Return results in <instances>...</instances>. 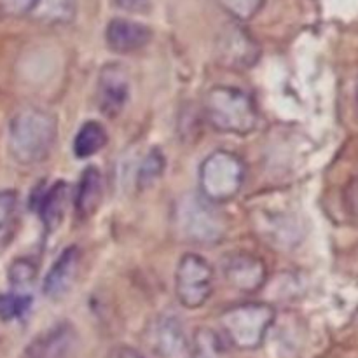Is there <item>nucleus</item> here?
Instances as JSON below:
<instances>
[{"instance_id":"1","label":"nucleus","mask_w":358,"mask_h":358,"mask_svg":"<svg viewBox=\"0 0 358 358\" xmlns=\"http://www.w3.org/2000/svg\"><path fill=\"white\" fill-rule=\"evenodd\" d=\"M58 124L51 112L23 107L10 117L7 147L16 163L30 166L44 161L55 147Z\"/></svg>"},{"instance_id":"2","label":"nucleus","mask_w":358,"mask_h":358,"mask_svg":"<svg viewBox=\"0 0 358 358\" xmlns=\"http://www.w3.org/2000/svg\"><path fill=\"white\" fill-rule=\"evenodd\" d=\"M205 119L213 129L229 135H248L259 124L254 98L236 86H213L203 101Z\"/></svg>"},{"instance_id":"3","label":"nucleus","mask_w":358,"mask_h":358,"mask_svg":"<svg viewBox=\"0 0 358 358\" xmlns=\"http://www.w3.org/2000/svg\"><path fill=\"white\" fill-rule=\"evenodd\" d=\"M276 311L268 303H241L220 315L222 334L234 348L252 352L261 348L273 327Z\"/></svg>"},{"instance_id":"4","label":"nucleus","mask_w":358,"mask_h":358,"mask_svg":"<svg viewBox=\"0 0 358 358\" xmlns=\"http://www.w3.org/2000/svg\"><path fill=\"white\" fill-rule=\"evenodd\" d=\"M247 177V166L231 150H213L199 166V191L213 205L227 203L240 194Z\"/></svg>"},{"instance_id":"5","label":"nucleus","mask_w":358,"mask_h":358,"mask_svg":"<svg viewBox=\"0 0 358 358\" xmlns=\"http://www.w3.org/2000/svg\"><path fill=\"white\" fill-rule=\"evenodd\" d=\"M177 226L194 245H217L227 233V222L217 205L201 194H187L177 205Z\"/></svg>"},{"instance_id":"6","label":"nucleus","mask_w":358,"mask_h":358,"mask_svg":"<svg viewBox=\"0 0 358 358\" xmlns=\"http://www.w3.org/2000/svg\"><path fill=\"white\" fill-rule=\"evenodd\" d=\"M215 273L212 264L199 254H185L175 271V294L187 310H198L212 297Z\"/></svg>"},{"instance_id":"7","label":"nucleus","mask_w":358,"mask_h":358,"mask_svg":"<svg viewBox=\"0 0 358 358\" xmlns=\"http://www.w3.org/2000/svg\"><path fill=\"white\" fill-rule=\"evenodd\" d=\"M217 63L231 70L252 69L261 58L257 41L240 24H229L217 37Z\"/></svg>"},{"instance_id":"8","label":"nucleus","mask_w":358,"mask_h":358,"mask_svg":"<svg viewBox=\"0 0 358 358\" xmlns=\"http://www.w3.org/2000/svg\"><path fill=\"white\" fill-rule=\"evenodd\" d=\"M145 343L157 358H191V339L177 317L161 315L147 327Z\"/></svg>"},{"instance_id":"9","label":"nucleus","mask_w":358,"mask_h":358,"mask_svg":"<svg viewBox=\"0 0 358 358\" xmlns=\"http://www.w3.org/2000/svg\"><path fill=\"white\" fill-rule=\"evenodd\" d=\"M129 101V77L119 63H110L100 70L96 83V103L103 115L114 119Z\"/></svg>"},{"instance_id":"10","label":"nucleus","mask_w":358,"mask_h":358,"mask_svg":"<svg viewBox=\"0 0 358 358\" xmlns=\"http://www.w3.org/2000/svg\"><path fill=\"white\" fill-rule=\"evenodd\" d=\"M224 276L234 290L243 294H255L268 280V266L261 257L248 252H236L224 259Z\"/></svg>"},{"instance_id":"11","label":"nucleus","mask_w":358,"mask_h":358,"mask_svg":"<svg viewBox=\"0 0 358 358\" xmlns=\"http://www.w3.org/2000/svg\"><path fill=\"white\" fill-rule=\"evenodd\" d=\"M77 343V332L70 322H58L37 336L27 350L23 358H69Z\"/></svg>"},{"instance_id":"12","label":"nucleus","mask_w":358,"mask_h":358,"mask_svg":"<svg viewBox=\"0 0 358 358\" xmlns=\"http://www.w3.org/2000/svg\"><path fill=\"white\" fill-rule=\"evenodd\" d=\"M80 262V250L76 245L66 247L52 262L42 283V292L49 301H59L72 290Z\"/></svg>"},{"instance_id":"13","label":"nucleus","mask_w":358,"mask_h":358,"mask_svg":"<svg viewBox=\"0 0 358 358\" xmlns=\"http://www.w3.org/2000/svg\"><path fill=\"white\" fill-rule=\"evenodd\" d=\"M152 38V30L138 21L114 17L105 28V42L117 55H131L145 48Z\"/></svg>"},{"instance_id":"14","label":"nucleus","mask_w":358,"mask_h":358,"mask_svg":"<svg viewBox=\"0 0 358 358\" xmlns=\"http://www.w3.org/2000/svg\"><path fill=\"white\" fill-rule=\"evenodd\" d=\"M103 175L98 166H87L83 171L77 184L76 196H73V206L79 219H90L100 208L103 199Z\"/></svg>"},{"instance_id":"15","label":"nucleus","mask_w":358,"mask_h":358,"mask_svg":"<svg viewBox=\"0 0 358 358\" xmlns=\"http://www.w3.org/2000/svg\"><path fill=\"white\" fill-rule=\"evenodd\" d=\"M69 199L70 187L63 180L55 182L41 198V201H38V215H41V220L48 233H55L62 226L66 208H69Z\"/></svg>"},{"instance_id":"16","label":"nucleus","mask_w":358,"mask_h":358,"mask_svg":"<svg viewBox=\"0 0 358 358\" xmlns=\"http://www.w3.org/2000/svg\"><path fill=\"white\" fill-rule=\"evenodd\" d=\"M108 142L107 129L98 121L84 122L73 138V154L77 159H87L105 149Z\"/></svg>"},{"instance_id":"17","label":"nucleus","mask_w":358,"mask_h":358,"mask_svg":"<svg viewBox=\"0 0 358 358\" xmlns=\"http://www.w3.org/2000/svg\"><path fill=\"white\" fill-rule=\"evenodd\" d=\"M77 0H37L34 14L48 24H66L76 17Z\"/></svg>"},{"instance_id":"18","label":"nucleus","mask_w":358,"mask_h":358,"mask_svg":"<svg viewBox=\"0 0 358 358\" xmlns=\"http://www.w3.org/2000/svg\"><path fill=\"white\" fill-rule=\"evenodd\" d=\"M224 343L212 329L201 327L191 341V358H224Z\"/></svg>"},{"instance_id":"19","label":"nucleus","mask_w":358,"mask_h":358,"mask_svg":"<svg viewBox=\"0 0 358 358\" xmlns=\"http://www.w3.org/2000/svg\"><path fill=\"white\" fill-rule=\"evenodd\" d=\"M164 168H166V159L161 154L159 149L149 150L145 157L140 163L138 170L135 175V184L138 185V189H149L163 177Z\"/></svg>"},{"instance_id":"20","label":"nucleus","mask_w":358,"mask_h":358,"mask_svg":"<svg viewBox=\"0 0 358 358\" xmlns=\"http://www.w3.org/2000/svg\"><path fill=\"white\" fill-rule=\"evenodd\" d=\"M7 278L16 290L28 289L37 280V264L28 257L14 259L9 266V271H7Z\"/></svg>"},{"instance_id":"21","label":"nucleus","mask_w":358,"mask_h":358,"mask_svg":"<svg viewBox=\"0 0 358 358\" xmlns=\"http://www.w3.org/2000/svg\"><path fill=\"white\" fill-rule=\"evenodd\" d=\"M31 306V297L28 294L10 292L0 294V318L6 322L23 317Z\"/></svg>"},{"instance_id":"22","label":"nucleus","mask_w":358,"mask_h":358,"mask_svg":"<svg viewBox=\"0 0 358 358\" xmlns=\"http://www.w3.org/2000/svg\"><path fill=\"white\" fill-rule=\"evenodd\" d=\"M219 6L236 21H250L264 7L266 0H217Z\"/></svg>"},{"instance_id":"23","label":"nucleus","mask_w":358,"mask_h":358,"mask_svg":"<svg viewBox=\"0 0 358 358\" xmlns=\"http://www.w3.org/2000/svg\"><path fill=\"white\" fill-rule=\"evenodd\" d=\"M17 206L16 191H0V231L9 226Z\"/></svg>"},{"instance_id":"24","label":"nucleus","mask_w":358,"mask_h":358,"mask_svg":"<svg viewBox=\"0 0 358 358\" xmlns=\"http://www.w3.org/2000/svg\"><path fill=\"white\" fill-rule=\"evenodd\" d=\"M37 0H0V6L3 10L14 16H23V14H31Z\"/></svg>"},{"instance_id":"25","label":"nucleus","mask_w":358,"mask_h":358,"mask_svg":"<svg viewBox=\"0 0 358 358\" xmlns=\"http://www.w3.org/2000/svg\"><path fill=\"white\" fill-rule=\"evenodd\" d=\"M115 3L128 13H145L150 7V0H115Z\"/></svg>"},{"instance_id":"26","label":"nucleus","mask_w":358,"mask_h":358,"mask_svg":"<svg viewBox=\"0 0 358 358\" xmlns=\"http://www.w3.org/2000/svg\"><path fill=\"white\" fill-rule=\"evenodd\" d=\"M107 358H143L136 350L129 348V346H115Z\"/></svg>"},{"instance_id":"27","label":"nucleus","mask_w":358,"mask_h":358,"mask_svg":"<svg viewBox=\"0 0 358 358\" xmlns=\"http://www.w3.org/2000/svg\"><path fill=\"white\" fill-rule=\"evenodd\" d=\"M357 103H358V87H357Z\"/></svg>"}]
</instances>
